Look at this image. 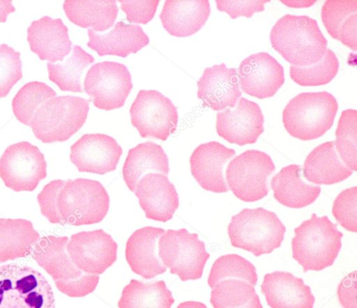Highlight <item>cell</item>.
Returning a JSON list of instances; mask_svg holds the SVG:
<instances>
[{"label": "cell", "mask_w": 357, "mask_h": 308, "mask_svg": "<svg viewBox=\"0 0 357 308\" xmlns=\"http://www.w3.org/2000/svg\"><path fill=\"white\" fill-rule=\"evenodd\" d=\"M292 257L303 272L320 271L333 264L342 247L343 234L327 216L315 213L294 229Z\"/></svg>", "instance_id": "cell-4"}, {"label": "cell", "mask_w": 357, "mask_h": 308, "mask_svg": "<svg viewBox=\"0 0 357 308\" xmlns=\"http://www.w3.org/2000/svg\"><path fill=\"white\" fill-rule=\"evenodd\" d=\"M27 40L40 60L50 62L63 61L71 50L68 29L60 18L44 16L33 21L27 29Z\"/></svg>", "instance_id": "cell-23"}, {"label": "cell", "mask_w": 357, "mask_h": 308, "mask_svg": "<svg viewBox=\"0 0 357 308\" xmlns=\"http://www.w3.org/2000/svg\"><path fill=\"white\" fill-rule=\"evenodd\" d=\"M239 279L255 286L258 277L255 267L243 256L229 254L218 257L211 268L208 284L210 288L226 279Z\"/></svg>", "instance_id": "cell-35"}, {"label": "cell", "mask_w": 357, "mask_h": 308, "mask_svg": "<svg viewBox=\"0 0 357 308\" xmlns=\"http://www.w3.org/2000/svg\"><path fill=\"white\" fill-rule=\"evenodd\" d=\"M339 61L335 53L326 48L322 59L308 66H290L291 79L302 86H321L329 83L337 75Z\"/></svg>", "instance_id": "cell-37"}, {"label": "cell", "mask_w": 357, "mask_h": 308, "mask_svg": "<svg viewBox=\"0 0 357 308\" xmlns=\"http://www.w3.org/2000/svg\"><path fill=\"white\" fill-rule=\"evenodd\" d=\"M235 155L234 149L218 141L202 144L190 155L191 174L203 189L215 193L226 192L229 188L225 178V169Z\"/></svg>", "instance_id": "cell-18"}, {"label": "cell", "mask_w": 357, "mask_h": 308, "mask_svg": "<svg viewBox=\"0 0 357 308\" xmlns=\"http://www.w3.org/2000/svg\"><path fill=\"white\" fill-rule=\"evenodd\" d=\"M63 8L70 22L82 28L102 32L111 28L119 8L116 1L66 0Z\"/></svg>", "instance_id": "cell-31"}, {"label": "cell", "mask_w": 357, "mask_h": 308, "mask_svg": "<svg viewBox=\"0 0 357 308\" xmlns=\"http://www.w3.org/2000/svg\"><path fill=\"white\" fill-rule=\"evenodd\" d=\"M213 308H263L254 286L239 279H226L216 284L211 292Z\"/></svg>", "instance_id": "cell-34"}, {"label": "cell", "mask_w": 357, "mask_h": 308, "mask_svg": "<svg viewBox=\"0 0 357 308\" xmlns=\"http://www.w3.org/2000/svg\"><path fill=\"white\" fill-rule=\"evenodd\" d=\"M46 176L44 155L28 141L8 146L0 157V178L15 192H32Z\"/></svg>", "instance_id": "cell-11"}, {"label": "cell", "mask_w": 357, "mask_h": 308, "mask_svg": "<svg viewBox=\"0 0 357 308\" xmlns=\"http://www.w3.org/2000/svg\"><path fill=\"white\" fill-rule=\"evenodd\" d=\"M357 187L342 191L333 202L332 213L337 222L346 230L357 232Z\"/></svg>", "instance_id": "cell-40"}, {"label": "cell", "mask_w": 357, "mask_h": 308, "mask_svg": "<svg viewBox=\"0 0 357 308\" xmlns=\"http://www.w3.org/2000/svg\"><path fill=\"white\" fill-rule=\"evenodd\" d=\"M357 111L344 110L338 121L334 141L341 160L351 170H357Z\"/></svg>", "instance_id": "cell-38"}, {"label": "cell", "mask_w": 357, "mask_h": 308, "mask_svg": "<svg viewBox=\"0 0 357 308\" xmlns=\"http://www.w3.org/2000/svg\"><path fill=\"white\" fill-rule=\"evenodd\" d=\"M304 177L318 185H333L349 178L353 171L339 157L334 141H326L315 147L306 157Z\"/></svg>", "instance_id": "cell-27"}, {"label": "cell", "mask_w": 357, "mask_h": 308, "mask_svg": "<svg viewBox=\"0 0 357 308\" xmlns=\"http://www.w3.org/2000/svg\"><path fill=\"white\" fill-rule=\"evenodd\" d=\"M135 195L146 218L166 222L179 206L176 188L167 176L160 173L144 175L135 186Z\"/></svg>", "instance_id": "cell-19"}, {"label": "cell", "mask_w": 357, "mask_h": 308, "mask_svg": "<svg viewBox=\"0 0 357 308\" xmlns=\"http://www.w3.org/2000/svg\"><path fill=\"white\" fill-rule=\"evenodd\" d=\"M37 201L50 223L62 225L99 223L109 208V197L102 183L84 178L53 180L37 195Z\"/></svg>", "instance_id": "cell-1"}, {"label": "cell", "mask_w": 357, "mask_h": 308, "mask_svg": "<svg viewBox=\"0 0 357 308\" xmlns=\"http://www.w3.org/2000/svg\"><path fill=\"white\" fill-rule=\"evenodd\" d=\"M176 308H207V307L200 302L185 301L180 303Z\"/></svg>", "instance_id": "cell-45"}, {"label": "cell", "mask_w": 357, "mask_h": 308, "mask_svg": "<svg viewBox=\"0 0 357 308\" xmlns=\"http://www.w3.org/2000/svg\"><path fill=\"white\" fill-rule=\"evenodd\" d=\"M68 242L67 236L40 238L33 247L32 256L52 277L60 292L71 298H82L94 291L100 278L84 273L73 263L66 251Z\"/></svg>", "instance_id": "cell-3"}, {"label": "cell", "mask_w": 357, "mask_h": 308, "mask_svg": "<svg viewBox=\"0 0 357 308\" xmlns=\"http://www.w3.org/2000/svg\"><path fill=\"white\" fill-rule=\"evenodd\" d=\"M286 228L273 212L263 208H244L231 217L227 227L231 245L255 256L279 248Z\"/></svg>", "instance_id": "cell-6"}, {"label": "cell", "mask_w": 357, "mask_h": 308, "mask_svg": "<svg viewBox=\"0 0 357 308\" xmlns=\"http://www.w3.org/2000/svg\"><path fill=\"white\" fill-rule=\"evenodd\" d=\"M168 157L161 146L152 142L141 143L130 148L122 168L123 180L131 192L145 174L158 172L167 176Z\"/></svg>", "instance_id": "cell-28"}, {"label": "cell", "mask_w": 357, "mask_h": 308, "mask_svg": "<svg viewBox=\"0 0 357 308\" xmlns=\"http://www.w3.org/2000/svg\"><path fill=\"white\" fill-rule=\"evenodd\" d=\"M337 109L336 99L327 91L301 93L283 109L282 122L291 137L315 139L332 127Z\"/></svg>", "instance_id": "cell-5"}, {"label": "cell", "mask_w": 357, "mask_h": 308, "mask_svg": "<svg viewBox=\"0 0 357 308\" xmlns=\"http://www.w3.org/2000/svg\"><path fill=\"white\" fill-rule=\"evenodd\" d=\"M40 238L29 220L0 218V263L29 255Z\"/></svg>", "instance_id": "cell-29"}, {"label": "cell", "mask_w": 357, "mask_h": 308, "mask_svg": "<svg viewBox=\"0 0 357 308\" xmlns=\"http://www.w3.org/2000/svg\"><path fill=\"white\" fill-rule=\"evenodd\" d=\"M270 41L272 47L287 62L303 67L320 61L328 43L314 19L289 14L272 27Z\"/></svg>", "instance_id": "cell-2"}, {"label": "cell", "mask_w": 357, "mask_h": 308, "mask_svg": "<svg viewBox=\"0 0 357 308\" xmlns=\"http://www.w3.org/2000/svg\"><path fill=\"white\" fill-rule=\"evenodd\" d=\"M268 1H270L216 0L215 3L218 10L225 12L231 19H236L239 16L250 18L255 13L263 11L264 4Z\"/></svg>", "instance_id": "cell-42"}, {"label": "cell", "mask_w": 357, "mask_h": 308, "mask_svg": "<svg viewBox=\"0 0 357 308\" xmlns=\"http://www.w3.org/2000/svg\"><path fill=\"white\" fill-rule=\"evenodd\" d=\"M122 153L113 137L85 134L70 146V160L79 172L103 175L116 169Z\"/></svg>", "instance_id": "cell-16"}, {"label": "cell", "mask_w": 357, "mask_h": 308, "mask_svg": "<svg viewBox=\"0 0 357 308\" xmlns=\"http://www.w3.org/2000/svg\"><path fill=\"white\" fill-rule=\"evenodd\" d=\"M261 291L271 308H313L315 301L303 279L288 272L266 274Z\"/></svg>", "instance_id": "cell-22"}, {"label": "cell", "mask_w": 357, "mask_h": 308, "mask_svg": "<svg viewBox=\"0 0 357 308\" xmlns=\"http://www.w3.org/2000/svg\"><path fill=\"white\" fill-rule=\"evenodd\" d=\"M89 100L73 96H56L44 102L29 125L35 137L45 144L67 141L84 124Z\"/></svg>", "instance_id": "cell-7"}, {"label": "cell", "mask_w": 357, "mask_h": 308, "mask_svg": "<svg viewBox=\"0 0 357 308\" xmlns=\"http://www.w3.org/2000/svg\"><path fill=\"white\" fill-rule=\"evenodd\" d=\"M56 96V93L41 82H31L24 84L12 101L13 111L22 123L29 125L37 109L47 100Z\"/></svg>", "instance_id": "cell-36"}, {"label": "cell", "mask_w": 357, "mask_h": 308, "mask_svg": "<svg viewBox=\"0 0 357 308\" xmlns=\"http://www.w3.org/2000/svg\"><path fill=\"white\" fill-rule=\"evenodd\" d=\"M119 1L128 21L144 24L153 18L159 3L158 0Z\"/></svg>", "instance_id": "cell-41"}, {"label": "cell", "mask_w": 357, "mask_h": 308, "mask_svg": "<svg viewBox=\"0 0 357 308\" xmlns=\"http://www.w3.org/2000/svg\"><path fill=\"white\" fill-rule=\"evenodd\" d=\"M237 75L241 90L259 99L273 96L284 82L283 67L267 52L246 57Z\"/></svg>", "instance_id": "cell-17"}, {"label": "cell", "mask_w": 357, "mask_h": 308, "mask_svg": "<svg viewBox=\"0 0 357 308\" xmlns=\"http://www.w3.org/2000/svg\"><path fill=\"white\" fill-rule=\"evenodd\" d=\"M197 84L202 106L214 111L233 108L242 94L236 69L224 63L205 68Z\"/></svg>", "instance_id": "cell-20"}, {"label": "cell", "mask_w": 357, "mask_h": 308, "mask_svg": "<svg viewBox=\"0 0 357 308\" xmlns=\"http://www.w3.org/2000/svg\"><path fill=\"white\" fill-rule=\"evenodd\" d=\"M15 10L10 0H0V22H5L7 16Z\"/></svg>", "instance_id": "cell-44"}, {"label": "cell", "mask_w": 357, "mask_h": 308, "mask_svg": "<svg viewBox=\"0 0 357 308\" xmlns=\"http://www.w3.org/2000/svg\"><path fill=\"white\" fill-rule=\"evenodd\" d=\"M117 247L112 236L100 229L71 235L66 251L78 269L98 275L116 261Z\"/></svg>", "instance_id": "cell-14"}, {"label": "cell", "mask_w": 357, "mask_h": 308, "mask_svg": "<svg viewBox=\"0 0 357 308\" xmlns=\"http://www.w3.org/2000/svg\"><path fill=\"white\" fill-rule=\"evenodd\" d=\"M130 115L132 126L142 138L165 141L176 130V107L155 90H140L130 108Z\"/></svg>", "instance_id": "cell-12"}, {"label": "cell", "mask_w": 357, "mask_h": 308, "mask_svg": "<svg viewBox=\"0 0 357 308\" xmlns=\"http://www.w3.org/2000/svg\"><path fill=\"white\" fill-rule=\"evenodd\" d=\"M356 274V271L349 274L338 285L337 294L344 308H357Z\"/></svg>", "instance_id": "cell-43"}, {"label": "cell", "mask_w": 357, "mask_h": 308, "mask_svg": "<svg viewBox=\"0 0 357 308\" xmlns=\"http://www.w3.org/2000/svg\"><path fill=\"white\" fill-rule=\"evenodd\" d=\"M20 52L11 47L0 45V98L6 97L13 86L22 78Z\"/></svg>", "instance_id": "cell-39"}, {"label": "cell", "mask_w": 357, "mask_h": 308, "mask_svg": "<svg viewBox=\"0 0 357 308\" xmlns=\"http://www.w3.org/2000/svg\"><path fill=\"white\" fill-rule=\"evenodd\" d=\"M321 17L331 37L356 51L357 1H326Z\"/></svg>", "instance_id": "cell-30"}, {"label": "cell", "mask_w": 357, "mask_h": 308, "mask_svg": "<svg viewBox=\"0 0 357 308\" xmlns=\"http://www.w3.org/2000/svg\"><path fill=\"white\" fill-rule=\"evenodd\" d=\"M234 109H225L216 114V132L230 144H254L264 132V116L259 106L240 98Z\"/></svg>", "instance_id": "cell-15"}, {"label": "cell", "mask_w": 357, "mask_h": 308, "mask_svg": "<svg viewBox=\"0 0 357 308\" xmlns=\"http://www.w3.org/2000/svg\"><path fill=\"white\" fill-rule=\"evenodd\" d=\"M94 61L93 56L81 47L74 45L71 55L63 63L47 62L49 79L61 91L82 92V77Z\"/></svg>", "instance_id": "cell-33"}, {"label": "cell", "mask_w": 357, "mask_h": 308, "mask_svg": "<svg viewBox=\"0 0 357 308\" xmlns=\"http://www.w3.org/2000/svg\"><path fill=\"white\" fill-rule=\"evenodd\" d=\"M158 248L162 264L183 282L200 279L210 257L197 233L185 229L165 231L159 238Z\"/></svg>", "instance_id": "cell-9"}, {"label": "cell", "mask_w": 357, "mask_h": 308, "mask_svg": "<svg viewBox=\"0 0 357 308\" xmlns=\"http://www.w3.org/2000/svg\"><path fill=\"white\" fill-rule=\"evenodd\" d=\"M275 169V164L268 154L248 150L230 161L225 178L235 197L245 202H253L268 194V180Z\"/></svg>", "instance_id": "cell-10"}, {"label": "cell", "mask_w": 357, "mask_h": 308, "mask_svg": "<svg viewBox=\"0 0 357 308\" xmlns=\"http://www.w3.org/2000/svg\"><path fill=\"white\" fill-rule=\"evenodd\" d=\"M87 45L98 55L126 57L136 53L149 43L148 36L139 25L117 22L108 32L99 33L88 29Z\"/></svg>", "instance_id": "cell-24"}, {"label": "cell", "mask_w": 357, "mask_h": 308, "mask_svg": "<svg viewBox=\"0 0 357 308\" xmlns=\"http://www.w3.org/2000/svg\"><path fill=\"white\" fill-rule=\"evenodd\" d=\"M0 308H55L52 288L34 268L9 263L0 266Z\"/></svg>", "instance_id": "cell-8"}, {"label": "cell", "mask_w": 357, "mask_h": 308, "mask_svg": "<svg viewBox=\"0 0 357 308\" xmlns=\"http://www.w3.org/2000/svg\"><path fill=\"white\" fill-rule=\"evenodd\" d=\"M132 88L131 75L122 63L103 61L88 70L84 81V91L98 109L109 111L121 107Z\"/></svg>", "instance_id": "cell-13"}, {"label": "cell", "mask_w": 357, "mask_h": 308, "mask_svg": "<svg viewBox=\"0 0 357 308\" xmlns=\"http://www.w3.org/2000/svg\"><path fill=\"white\" fill-rule=\"evenodd\" d=\"M211 13L207 0L165 1L160 18L165 29L172 36L187 37L205 24Z\"/></svg>", "instance_id": "cell-25"}, {"label": "cell", "mask_w": 357, "mask_h": 308, "mask_svg": "<svg viewBox=\"0 0 357 308\" xmlns=\"http://www.w3.org/2000/svg\"><path fill=\"white\" fill-rule=\"evenodd\" d=\"M299 165L290 164L281 169L271 180L274 198L291 208H301L312 203L319 197L321 187L303 180Z\"/></svg>", "instance_id": "cell-26"}, {"label": "cell", "mask_w": 357, "mask_h": 308, "mask_svg": "<svg viewBox=\"0 0 357 308\" xmlns=\"http://www.w3.org/2000/svg\"><path fill=\"white\" fill-rule=\"evenodd\" d=\"M172 291L163 280L144 282L132 279L123 289L119 308H171Z\"/></svg>", "instance_id": "cell-32"}, {"label": "cell", "mask_w": 357, "mask_h": 308, "mask_svg": "<svg viewBox=\"0 0 357 308\" xmlns=\"http://www.w3.org/2000/svg\"><path fill=\"white\" fill-rule=\"evenodd\" d=\"M165 230L158 227L145 226L137 229L128 238L125 255L133 272L150 279L166 272L158 254V241Z\"/></svg>", "instance_id": "cell-21"}]
</instances>
